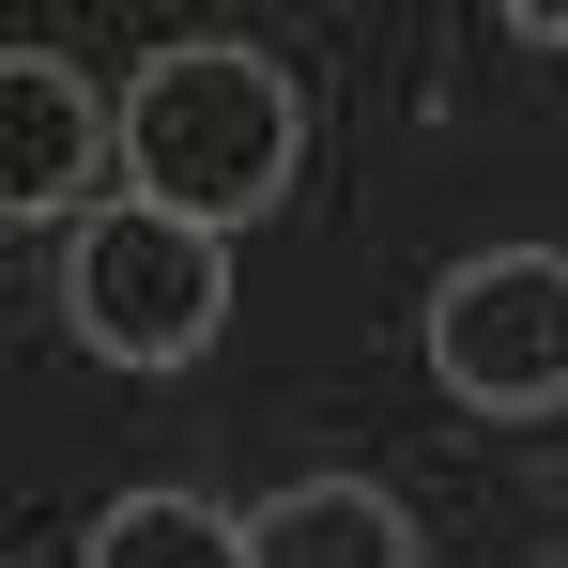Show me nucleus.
I'll return each instance as SVG.
<instances>
[{
  "label": "nucleus",
  "instance_id": "f257e3e1",
  "mask_svg": "<svg viewBox=\"0 0 568 568\" xmlns=\"http://www.w3.org/2000/svg\"><path fill=\"white\" fill-rule=\"evenodd\" d=\"M292 170H307V93L262 47L200 31V47L139 62V93H123V200L200 215V231H246V215L292 200Z\"/></svg>",
  "mask_w": 568,
  "mask_h": 568
},
{
  "label": "nucleus",
  "instance_id": "f03ea898",
  "mask_svg": "<svg viewBox=\"0 0 568 568\" xmlns=\"http://www.w3.org/2000/svg\"><path fill=\"white\" fill-rule=\"evenodd\" d=\"M62 307L108 369H185L200 338L231 323V231L200 215H154V200H108L62 262Z\"/></svg>",
  "mask_w": 568,
  "mask_h": 568
},
{
  "label": "nucleus",
  "instance_id": "7ed1b4c3",
  "mask_svg": "<svg viewBox=\"0 0 568 568\" xmlns=\"http://www.w3.org/2000/svg\"><path fill=\"white\" fill-rule=\"evenodd\" d=\"M430 369L476 415H554L568 399V246H476V262H446Z\"/></svg>",
  "mask_w": 568,
  "mask_h": 568
},
{
  "label": "nucleus",
  "instance_id": "20e7f679",
  "mask_svg": "<svg viewBox=\"0 0 568 568\" xmlns=\"http://www.w3.org/2000/svg\"><path fill=\"white\" fill-rule=\"evenodd\" d=\"M108 170V108L78 62H47V47H0V215L31 231V215H62V200Z\"/></svg>",
  "mask_w": 568,
  "mask_h": 568
},
{
  "label": "nucleus",
  "instance_id": "39448f33",
  "mask_svg": "<svg viewBox=\"0 0 568 568\" xmlns=\"http://www.w3.org/2000/svg\"><path fill=\"white\" fill-rule=\"evenodd\" d=\"M246 554L262 568H415V523H399V491H369V476H307V491H277L246 523Z\"/></svg>",
  "mask_w": 568,
  "mask_h": 568
},
{
  "label": "nucleus",
  "instance_id": "423d86ee",
  "mask_svg": "<svg viewBox=\"0 0 568 568\" xmlns=\"http://www.w3.org/2000/svg\"><path fill=\"white\" fill-rule=\"evenodd\" d=\"M78 568H262V554H246V523L200 507V491H123Z\"/></svg>",
  "mask_w": 568,
  "mask_h": 568
},
{
  "label": "nucleus",
  "instance_id": "0eeeda50",
  "mask_svg": "<svg viewBox=\"0 0 568 568\" xmlns=\"http://www.w3.org/2000/svg\"><path fill=\"white\" fill-rule=\"evenodd\" d=\"M507 31H523V47H568V0H538V16H507Z\"/></svg>",
  "mask_w": 568,
  "mask_h": 568
}]
</instances>
